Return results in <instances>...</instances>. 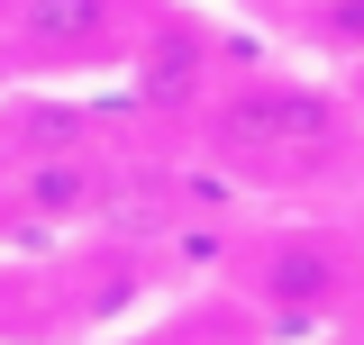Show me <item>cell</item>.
<instances>
[{
    "instance_id": "4",
    "label": "cell",
    "mask_w": 364,
    "mask_h": 345,
    "mask_svg": "<svg viewBox=\"0 0 364 345\" xmlns=\"http://www.w3.org/2000/svg\"><path fill=\"white\" fill-rule=\"evenodd\" d=\"M119 155L109 146H55V155H0V200L9 227H37V236H73L91 218L119 209Z\"/></svg>"
},
{
    "instance_id": "10",
    "label": "cell",
    "mask_w": 364,
    "mask_h": 345,
    "mask_svg": "<svg viewBox=\"0 0 364 345\" xmlns=\"http://www.w3.org/2000/svg\"><path fill=\"white\" fill-rule=\"evenodd\" d=\"M346 345H364V336H346Z\"/></svg>"
},
{
    "instance_id": "1",
    "label": "cell",
    "mask_w": 364,
    "mask_h": 345,
    "mask_svg": "<svg viewBox=\"0 0 364 345\" xmlns=\"http://www.w3.org/2000/svg\"><path fill=\"white\" fill-rule=\"evenodd\" d=\"M191 136H200V155L219 172L291 191V182H328L364 146V109H355L346 82L246 64V73H219V91H210V109H200Z\"/></svg>"
},
{
    "instance_id": "7",
    "label": "cell",
    "mask_w": 364,
    "mask_h": 345,
    "mask_svg": "<svg viewBox=\"0 0 364 345\" xmlns=\"http://www.w3.org/2000/svg\"><path fill=\"white\" fill-rule=\"evenodd\" d=\"M346 91H355V109H364V55H355V64H346Z\"/></svg>"
},
{
    "instance_id": "9",
    "label": "cell",
    "mask_w": 364,
    "mask_h": 345,
    "mask_svg": "<svg viewBox=\"0 0 364 345\" xmlns=\"http://www.w3.org/2000/svg\"><path fill=\"white\" fill-rule=\"evenodd\" d=\"M0 227H9V200H0Z\"/></svg>"
},
{
    "instance_id": "3",
    "label": "cell",
    "mask_w": 364,
    "mask_h": 345,
    "mask_svg": "<svg viewBox=\"0 0 364 345\" xmlns=\"http://www.w3.org/2000/svg\"><path fill=\"white\" fill-rule=\"evenodd\" d=\"M119 73H128V91H136V119L200 128V109H210V91H219V73H228V55H219V37H210L191 9H164V0H155Z\"/></svg>"
},
{
    "instance_id": "2",
    "label": "cell",
    "mask_w": 364,
    "mask_h": 345,
    "mask_svg": "<svg viewBox=\"0 0 364 345\" xmlns=\"http://www.w3.org/2000/svg\"><path fill=\"white\" fill-rule=\"evenodd\" d=\"M155 0H9L0 64L18 82H109Z\"/></svg>"
},
{
    "instance_id": "8",
    "label": "cell",
    "mask_w": 364,
    "mask_h": 345,
    "mask_svg": "<svg viewBox=\"0 0 364 345\" xmlns=\"http://www.w3.org/2000/svg\"><path fill=\"white\" fill-rule=\"evenodd\" d=\"M264 9H282V18H291V9H301V0H264Z\"/></svg>"
},
{
    "instance_id": "6",
    "label": "cell",
    "mask_w": 364,
    "mask_h": 345,
    "mask_svg": "<svg viewBox=\"0 0 364 345\" xmlns=\"http://www.w3.org/2000/svg\"><path fill=\"white\" fill-rule=\"evenodd\" d=\"M291 28H301L328 64H355V55H364V0H301Z\"/></svg>"
},
{
    "instance_id": "5",
    "label": "cell",
    "mask_w": 364,
    "mask_h": 345,
    "mask_svg": "<svg viewBox=\"0 0 364 345\" xmlns=\"http://www.w3.org/2000/svg\"><path fill=\"white\" fill-rule=\"evenodd\" d=\"M264 291L282 309H291V318H301V327H318V318H337V309L355 300V282H364V263L346 255V246H337V236H328V227H301V236H273L264 246Z\"/></svg>"
}]
</instances>
